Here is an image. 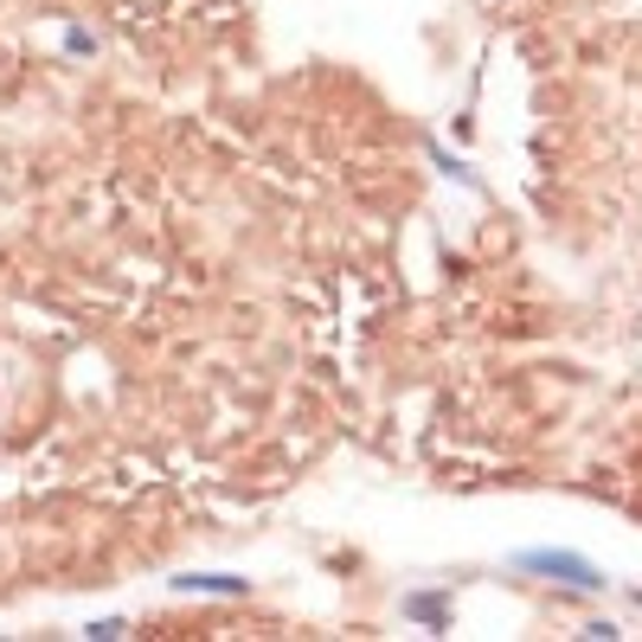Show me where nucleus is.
Returning <instances> with one entry per match:
<instances>
[{
  "label": "nucleus",
  "instance_id": "nucleus-1",
  "mask_svg": "<svg viewBox=\"0 0 642 642\" xmlns=\"http://www.w3.org/2000/svg\"><path fill=\"white\" fill-rule=\"evenodd\" d=\"M520 571H540V578H559V584H571V591H604L610 578L591 566L584 553H553V546H540V553H520L514 559Z\"/></svg>",
  "mask_w": 642,
  "mask_h": 642
},
{
  "label": "nucleus",
  "instance_id": "nucleus-2",
  "mask_svg": "<svg viewBox=\"0 0 642 642\" xmlns=\"http://www.w3.org/2000/svg\"><path fill=\"white\" fill-rule=\"evenodd\" d=\"M405 617H412V624H425L430 637H437V630H450V591H412V597H405Z\"/></svg>",
  "mask_w": 642,
  "mask_h": 642
},
{
  "label": "nucleus",
  "instance_id": "nucleus-4",
  "mask_svg": "<svg viewBox=\"0 0 642 642\" xmlns=\"http://www.w3.org/2000/svg\"><path fill=\"white\" fill-rule=\"evenodd\" d=\"M123 630H129V624H116V617H103V624H90L84 637H97V642H116V637H123Z\"/></svg>",
  "mask_w": 642,
  "mask_h": 642
},
{
  "label": "nucleus",
  "instance_id": "nucleus-3",
  "mask_svg": "<svg viewBox=\"0 0 642 642\" xmlns=\"http://www.w3.org/2000/svg\"><path fill=\"white\" fill-rule=\"evenodd\" d=\"M180 591H213V597H244L251 591V578H231V571H187V578H174Z\"/></svg>",
  "mask_w": 642,
  "mask_h": 642
}]
</instances>
